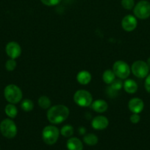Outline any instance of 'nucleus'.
Returning <instances> with one entry per match:
<instances>
[{
	"instance_id": "1",
	"label": "nucleus",
	"mask_w": 150,
	"mask_h": 150,
	"mask_svg": "<svg viewBox=\"0 0 150 150\" xmlns=\"http://www.w3.org/2000/svg\"><path fill=\"white\" fill-rule=\"evenodd\" d=\"M69 116V109L64 105L51 107L47 111V119L51 124H60Z\"/></svg>"
},
{
	"instance_id": "2",
	"label": "nucleus",
	"mask_w": 150,
	"mask_h": 150,
	"mask_svg": "<svg viewBox=\"0 0 150 150\" xmlns=\"http://www.w3.org/2000/svg\"><path fill=\"white\" fill-rule=\"evenodd\" d=\"M4 95L10 103L16 104L22 100L23 94L20 88L15 84H9L4 88Z\"/></svg>"
},
{
	"instance_id": "3",
	"label": "nucleus",
	"mask_w": 150,
	"mask_h": 150,
	"mask_svg": "<svg viewBox=\"0 0 150 150\" xmlns=\"http://www.w3.org/2000/svg\"><path fill=\"white\" fill-rule=\"evenodd\" d=\"M60 135L58 128L55 126L49 125L44 128L42 131V139L48 145H53L57 142Z\"/></svg>"
},
{
	"instance_id": "4",
	"label": "nucleus",
	"mask_w": 150,
	"mask_h": 150,
	"mask_svg": "<svg viewBox=\"0 0 150 150\" xmlns=\"http://www.w3.org/2000/svg\"><path fill=\"white\" fill-rule=\"evenodd\" d=\"M0 132L7 139H13L17 134V127L10 119H5L0 123Z\"/></svg>"
},
{
	"instance_id": "5",
	"label": "nucleus",
	"mask_w": 150,
	"mask_h": 150,
	"mask_svg": "<svg viewBox=\"0 0 150 150\" xmlns=\"http://www.w3.org/2000/svg\"><path fill=\"white\" fill-rule=\"evenodd\" d=\"M74 100L80 107H88L93 102L91 94L85 89H79L74 95Z\"/></svg>"
},
{
	"instance_id": "6",
	"label": "nucleus",
	"mask_w": 150,
	"mask_h": 150,
	"mask_svg": "<svg viewBox=\"0 0 150 150\" xmlns=\"http://www.w3.org/2000/svg\"><path fill=\"white\" fill-rule=\"evenodd\" d=\"M133 13L138 18H148L150 17V3L146 0L138 1L134 7Z\"/></svg>"
},
{
	"instance_id": "7",
	"label": "nucleus",
	"mask_w": 150,
	"mask_h": 150,
	"mask_svg": "<svg viewBox=\"0 0 150 150\" xmlns=\"http://www.w3.org/2000/svg\"><path fill=\"white\" fill-rule=\"evenodd\" d=\"M131 71L135 77L138 78V79H144L148 76L149 68L146 62L141 61V60H138V61L135 62L132 64Z\"/></svg>"
},
{
	"instance_id": "8",
	"label": "nucleus",
	"mask_w": 150,
	"mask_h": 150,
	"mask_svg": "<svg viewBox=\"0 0 150 150\" xmlns=\"http://www.w3.org/2000/svg\"><path fill=\"white\" fill-rule=\"evenodd\" d=\"M131 69L129 66L124 61H116L113 64V71L114 72L116 76L120 79H126L130 74Z\"/></svg>"
},
{
	"instance_id": "9",
	"label": "nucleus",
	"mask_w": 150,
	"mask_h": 150,
	"mask_svg": "<svg viewBox=\"0 0 150 150\" xmlns=\"http://www.w3.org/2000/svg\"><path fill=\"white\" fill-rule=\"evenodd\" d=\"M5 51L10 59H16L21 54V48L18 42H10L6 45Z\"/></svg>"
},
{
	"instance_id": "10",
	"label": "nucleus",
	"mask_w": 150,
	"mask_h": 150,
	"mask_svg": "<svg viewBox=\"0 0 150 150\" xmlns=\"http://www.w3.org/2000/svg\"><path fill=\"white\" fill-rule=\"evenodd\" d=\"M138 22L135 16L132 15H126L121 21V26L126 32H132L136 28Z\"/></svg>"
},
{
	"instance_id": "11",
	"label": "nucleus",
	"mask_w": 150,
	"mask_h": 150,
	"mask_svg": "<svg viewBox=\"0 0 150 150\" xmlns=\"http://www.w3.org/2000/svg\"><path fill=\"white\" fill-rule=\"evenodd\" d=\"M109 125V121L107 117L104 116H97L93 119L91 122V126L94 129L97 130H104Z\"/></svg>"
},
{
	"instance_id": "12",
	"label": "nucleus",
	"mask_w": 150,
	"mask_h": 150,
	"mask_svg": "<svg viewBox=\"0 0 150 150\" xmlns=\"http://www.w3.org/2000/svg\"><path fill=\"white\" fill-rule=\"evenodd\" d=\"M128 108L133 114H139L142 112L144 108V101L138 98L131 99L128 103Z\"/></svg>"
},
{
	"instance_id": "13",
	"label": "nucleus",
	"mask_w": 150,
	"mask_h": 150,
	"mask_svg": "<svg viewBox=\"0 0 150 150\" xmlns=\"http://www.w3.org/2000/svg\"><path fill=\"white\" fill-rule=\"evenodd\" d=\"M91 106L93 110L97 113L105 112L108 108V105L104 100H96L94 101L91 103Z\"/></svg>"
},
{
	"instance_id": "14",
	"label": "nucleus",
	"mask_w": 150,
	"mask_h": 150,
	"mask_svg": "<svg viewBox=\"0 0 150 150\" xmlns=\"http://www.w3.org/2000/svg\"><path fill=\"white\" fill-rule=\"evenodd\" d=\"M68 150H82L83 144L78 138H70L66 143Z\"/></svg>"
},
{
	"instance_id": "15",
	"label": "nucleus",
	"mask_w": 150,
	"mask_h": 150,
	"mask_svg": "<svg viewBox=\"0 0 150 150\" xmlns=\"http://www.w3.org/2000/svg\"><path fill=\"white\" fill-rule=\"evenodd\" d=\"M123 87L125 92L129 94H134L138 90V84L132 79H126L123 83Z\"/></svg>"
},
{
	"instance_id": "16",
	"label": "nucleus",
	"mask_w": 150,
	"mask_h": 150,
	"mask_svg": "<svg viewBox=\"0 0 150 150\" xmlns=\"http://www.w3.org/2000/svg\"><path fill=\"white\" fill-rule=\"evenodd\" d=\"M76 80L82 85L88 84L91 81V73L86 70H82L78 73L77 76H76Z\"/></svg>"
},
{
	"instance_id": "17",
	"label": "nucleus",
	"mask_w": 150,
	"mask_h": 150,
	"mask_svg": "<svg viewBox=\"0 0 150 150\" xmlns=\"http://www.w3.org/2000/svg\"><path fill=\"white\" fill-rule=\"evenodd\" d=\"M102 80L107 84H111L116 80V75L111 70H107L103 73Z\"/></svg>"
},
{
	"instance_id": "18",
	"label": "nucleus",
	"mask_w": 150,
	"mask_h": 150,
	"mask_svg": "<svg viewBox=\"0 0 150 150\" xmlns=\"http://www.w3.org/2000/svg\"><path fill=\"white\" fill-rule=\"evenodd\" d=\"M4 111H5L6 115L11 119L15 118L18 114L17 108L13 103L7 104L5 106V108H4Z\"/></svg>"
},
{
	"instance_id": "19",
	"label": "nucleus",
	"mask_w": 150,
	"mask_h": 150,
	"mask_svg": "<svg viewBox=\"0 0 150 150\" xmlns=\"http://www.w3.org/2000/svg\"><path fill=\"white\" fill-rule=\"evenodd\" d=\"M83 141L86 144L89 145V146H94V145L98 143L99 139L95 134L88 133V134H86L84 136Z\"/></svg>"
},
{
	"instance_id": "20",
	"label": "nucleus",
	"mask_w": 150,
	"mask_h": 150,
	"mask_svg": "<svg viewBox=\"0 0 150 150\" xmlns=\"http://www.w3.org/2000/svg\"><path fill=\"white\" fill-rule=\"evenodd\" d=\"M38 105L43 109H48L51 106V100L47 96L40 97L38 100Z\"/></svg>"
},
{
	"instance_id": "21",
	"label": "nucleus",
	"mask_w": 150,
	"mask_h": 150,
	"mask_svg": "<svg viewBox=\"0 0 150 150\" xmlns=\"http://www.w3.org/2000/svg\"><path fill=\"white\" fill-rule=\"evenodd\" d=\"M60 133L62 136L66 138H69L74 134V128L71 125H64L60 130Z\"/></svg>"
},
{
	"instance_id": "22",
	"label": "nucleus",
	"mask_w": 150,
	"mask_h": 150,
	"mask_svg": "<svg viewBox=\"0 0 150 150\" xmlns=\"http://www.w3.org/2000/svg\"><path fill=\"white\" fill-rule=\"evenodd\" d=\"M122 86H123V83H122L121 81L115 80L114 81L111 83V86L109 88V89H110V92H111L110 95H112V94L113 93L116 94V92H117L118 91L120 90V89H121Z\"/></svg>"
},
{
	"instance_id": "23",
	"label": "nucleus",
	"mask_w": 150,
	"mask_h": 150,
	"mask_svg": "<svg viewBox=\"0 0 150 150\" xmlns=\"http://www.w3.org/2000/svg\"><path fill=\"white\" fill-rule=\"evenodd\" d=\"M21 107L24 111L29 112V111H31L33 109L34 104L31 100L25 99L22 101L21 104Z\"/></svg>"
},
{
	"instance_id": "24",
	"label": "nucleus",
	"mask_w": 150,
	"mask_h": 150,
	"mask_svg": "<svg viewBox=\"0 0 150 150\" xmlns=\"http://www.w3.org/2000/svg\"><path fill=\"white\" fill-rule=\"evenodd\" d=\"M121 6L124 9L130 10L135 7V0H121Z\"/></svg>"
},
{
	"instance_id": "25",
	"label": "nucleus",
	"mask_w": 150,
	"mask_h": 150,
	"mask_svg": "<svg viewBox=\"0 0 150 150\" xmlns=\"http://www.w3.org/2000/svg\"><path fill=\"white\" fill-rule=\"evenodd\" d=\"M16 62L14 59H10L5 63V68L8 71H13L16 67Z\"/></svg>"
},
{
	"instance_id": "26",
	"label": "nucleus",
	"mask_w": 150,
	"mask_h": 150,
	"mask_svg": "<svg viewBox=\"0 0 150 150\" xmlns=\"http://www.w3.org/2000/svg\"><path fill=\"white\" fill-rule=\"evenodd\" d=\"M41 2L46 6H55L60 4L62 0H41Z\"/></svg>"
},
{
	"instance_id": "27",
	"label": "nucleus",
	"mask_w": 150,
	"mask_h": 150,
	"mask_svg": "<svg viewBox=\"0 0 150 150\" xmlns=\"http://www.w3.org/2000/svg\"><path fill=\"white\" fill-rule=\"evenodd\" d=\"M129 120H130V122L132 123H133V124H137V123L139 122L140 120H141V117L138 115V114H133L130 116Z\"/></svg>"
},
{
	"instance_id": "28",
	"label": "nucleus",
	"mask_w": 150,
	"mask_h": 150,
	"mask_svg": "<svg viewBox=\"0 0 150 150\" xmlns=\"http://www.w3.org/2000/svg\"><path fill=\"white\" fill-rule=\"evenodd\" d=\"M145 89L147 91V92L150 94V74L146 76V79L145 81Z\"/></svg>"
},
{
	"instance_id": "29",
	"label": "nucleus",
	"mask_w": 150,
	"mask_h": 150,
	"mask_svg": "<svg viewBox=\"0 0 150 150\" xmlns=\"http://www.w3.org/2000/svg\"><path fill=\"white\" fill-rule=\"evenodd\" d=\"M79 134H84L85 133V129L83 127H81L79 128Z\"/></svg>"
},
{
	"instance_id": "30",
	"label": "nucleus",
	"mask_w": 150,
	"mask_h": 150,
	"mask_svg": "<svg viewBox=\"0 0 150 150\" xmlns=\"http://www.w3.org/2000/svg\"><path fill=\"white\" fill-rule=\"evenodd\" d=\"M146 63H147V65H148L149 68V70H150V57L148 59H147V62Z\"/></svg>"
}]
</instances>
